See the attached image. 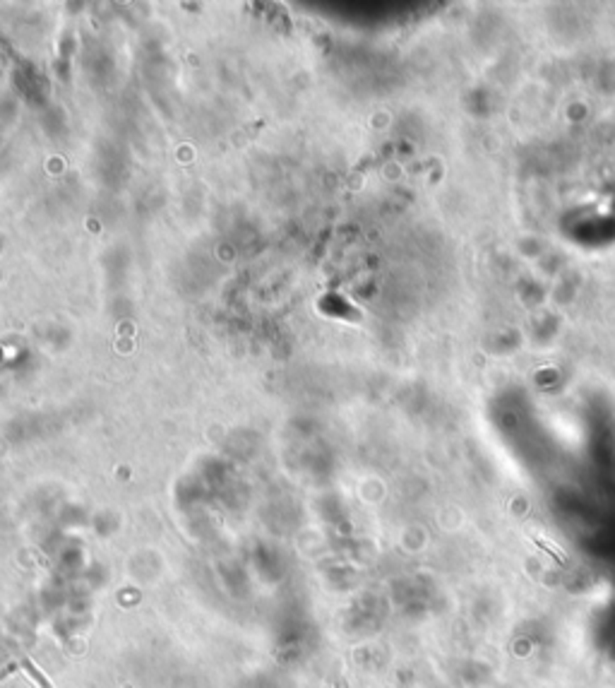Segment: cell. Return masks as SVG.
I'll use <instances>...</instances> for the list:
<instances>
[{
	"instance_id": "6da1fadb",
	"label": "cell",
	"mask_w": 615,
	"mask_h": 688,
	"mask_svg": "<svg viewBox=\"0 0 615 688\" xmlns=\"http://www.w3.org/2000/svg\"><path fill=\"white\" fill-rule=\"evenodd\" d=\"M24 669H27V672H29V677H32L34 681H39V684H41V688H51V684H48V681H46L44 677H41V674L36 672V669H34L32 665H29V662H24Z\"/></svg>"
}]
</instances>
